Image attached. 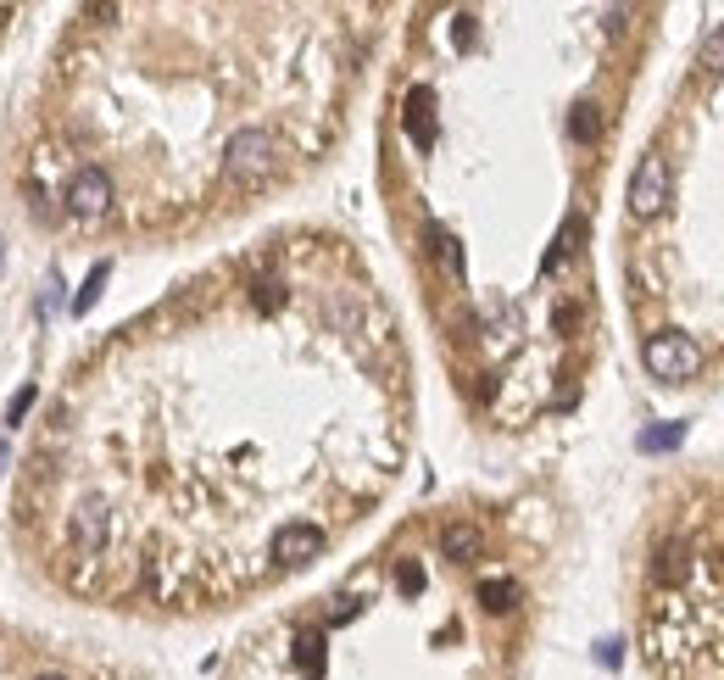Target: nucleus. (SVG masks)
<instances>
[{"label":"nucleus","mask_w":724,"mask_h":680,"mask_svg":"<svg viewBox=\"0 0 724 680\" xmlns=\"http://www.w3.org/2000/svg\"><path fill=\"white\" fill-rule=\"evenodd\" d=\"M279 168V140H273L268 129H240L229 140V151H223V173H229V184H262L268 173Z\"/></svg>","instance_id":"f257e3e1"},{"label":"nucleus","mask_w":724,"mask_h":680,"mask_svg":"<svg viewBox=\"0 0 724 680\" xmlns=\"http://www.w3.org/2000/svg\"><path fill=\"white\" fill-rule=\"evenodd\" d=\"M647 368L658 374V380H691L702 368V346L691 335H674V329H663V335L647 340Z\"/></svg>","instance_id":"f03ea898"},{"label":"nucleus","mask_w":724,"mask_h":680,"mask_svg":"<svg viewBox=\"0 0 724 680\" xmlns=\"http://www.w3.org/2000/svg\"><path fill=\"white\" fill-rule=\"evenodd\" d=\"M669 157L663 151H652V157H641V168H635V179H630V212L635 218H658L663 212V201H669Z\"/></svg>","instance_id":"7ed1b4c3"},{"label":"nucleus","mask_w":724,"mask_h":680,"mask_svg":"<svg viewBox=\"0 0 724 680\" xmlns=\"http://www.w3.org/2000/svg\"><path fill=\"white\" fill-rule=\"evenodd\" d=\"M62 201L78 218H101V212L112 207V179H106L101 168H78L73 179L62 184Z\"/></svg>","instance_id":"20e7f679"},{"label":"nucleus","mask_w":724,"mask_h":680,"mask_svg":"<svg viewBox=\"0 0 724 680\" xmlns=\"http://www.w3.org/2000/svg\"><path fill=\"white\" fill-rule=\"evenodd\" d=\"M318 552H324V530H318V524H290V530L273 536V558L285 563V569H301V563H312Z\"/></svg>","instance_id":"39448f33"},{"label":"nucleus","mask_w":724,"mask_h":680,"mask_svg":"<svg viewBox=\"0 0 724 680\" xmlns=\"http://www.w3.org/2000/svg\"><path fill=\"white\" fill-rule=\"evenodd\" d=\"M440 547H446V558H474V552H479V536L468 530V524H452V530L440 536Z\"/></svg>","instance_id":"423d86ee"},{"label":"nucleus","mask_w":724,"mask_h":680,"mask_svg":"<svg viewBox=\"0 0 724 680\" xmlns=\"http://www.w3.org/2000/svg\"><path fill=\"white\" fill-rule=\"evenodd\" d=\"M407 129H413V140H429V90H413V101H407Z\"/></svg>","instance_id":"0eeeda50"},{"label":"nucleus","mask_w":724,"mask_h":680,"mask_svg":"<svg viewBox=\"0 0 724 680\" xmlns=\"http://www.w3.org/2000/svg\"><path fill=\"white\" fill-rule=\"evenodd\" d=\"M485 608H513V580H491V586H479Z\"/></svg>","instance_id":"6e6552de"},{"label":"nucleus","mask_w":724,"mask_h":680,"mask_svg":"<svg viewBox=\"0 0 724 680\" xmlns=\"http://www.w3.org/2000/svg\"><path fill=\"white\" fill-rule=\"evenodd\" d=\"M569 129H574V140H596V112H591V106H580V112L569 118Z\"/></svg>","instance_id":"1a4fd4ad"},{"label":"nucleus","mask_w":724,"mask_h":680,"mask_svg":"<svg viewBox=\"0 0 724 680\" xmlns=\"http://www.w3.org/2000/svg\"><path fill=\"white\" fill-rule=\"evenodd\" d=\"M318 647H324L318 636L301 641V669H307V675H318V669H324V653H318Z\"/></svg>","instance_id":"9d476101"},{"label":"nucleus","mask_w":724,"mask_h":680,"mask_svg":"<svg viewBox=\"0 0 724 680\" xmlns=\"http://www.w3.org/2000/svg\"><path fill=\"white\" fill-rule=\"evenodd\" d=\"M702 67H724V28L713 34L708 45H702Z\"/></svg>","instance_id":"9b49d317"},{"label":"nucleus","mask_w":724,"mask_h":680,"mask_svg":"<svg viewBox=\"0 0 724 680\" xmlns=\"http://www.w3.org/2000/svg\"><path fill=\"white\" fill-rule=\"evenodd\" d=\"M45 680H56V675H45Z\"/></svg>","instance_id":"f8f14e48"}]
</instances>
